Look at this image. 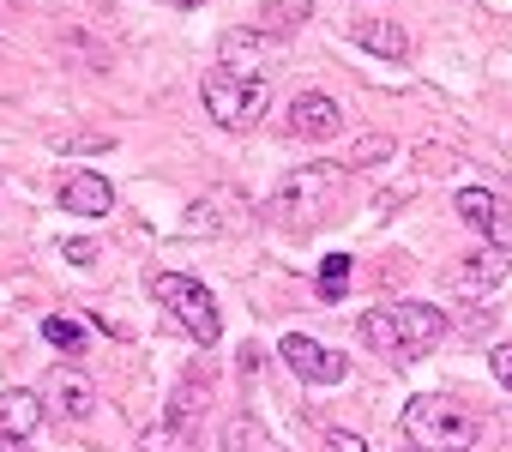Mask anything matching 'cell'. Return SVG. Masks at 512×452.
<instances>
[{"label": "cell", "mask_w": 512, "mask_h": 452, "mask_svg": "<svg viewBox=\"0 0 512 452\" xmlns=\"http://www.w3.org/2000/svg\"><path fill=\"white\" fill-rule=\"evenodd\" d=\"M440 338H446V314L434 302H392L362 314V344L392 362H422Z\"/></svg>", "instance_id": "cell-1"}, {"label": "cell", "mask_w": 512, "mask_h": 452, "mask_svg": "<svg viewBox=\"0 0 512 452\" xmlns=\"http://www.w3.org/2000/svg\"><path fill=\"white\" fill-rule=\"evenodd\" d=\"M476 434H482V422H476V410L458 404V398L422 392V398L404 404V440H410L416 452H470Z\"/></svg>", "instance_id": "cell-2"}, {"label": "cell", "mask_w": 512, "mask_h": 452, "mask_svg": "<svg viewBox=\"0 0 512 452\" xmlns=\"http://www.w3.org/2000/svg\"><path fill=\"white\" fill-rule=\"evenodd\" d=\"M151 296H157V308H169V320H175L193 344H217L223 320H217V302H211L205 284H193V278H181V272H157V278H151Z\"/></svg>", "instance_id": "cell-3"}, {"label": "cell", "mask_w": 512, "mask_h": 452, "mask_svg": "<svg viewBox=\"0 0 512 452\" xmlns=\"http://www.w3.org/2000/svg\"><path fill=\"white\" fill-rule=\"evenodd\" d=\"M199 97H205V115L217 127H253V121L266 115V79H241L229 67H211L205 85H199Z\"/></svg>", "instance_id": "cell-4"}, {"label": "cell", "mask_w": 512, "mask_h": 452, "mask_svg": "<svg viewBox=\"0 0 512 452\" xmlns=\"http://www.w3.org/2000/svg\"><path fill=\"white\" fill-rule=\"evenodd\" d=\"M332 193H338V169L332 163H308L284 181L278 193V217L290 223V230H314V223L332 211Z\"/></svg>", "instance_id": "cell-5"}, {"label": "cell", "mask_w": 512, "mask_h": 452, "mask_svg": "<svg viewBox=\"0 0 512 452\" xmlns=\"http://www.w3.org/2000/svg\"><path fill=\"white\" fill-rule=\"evenodd\" d=\"M278 356H284V362H290V374H302L308 386H338V380L350 374V368H344V356H332L320 338H302V332H290Z\"/></svg>", "instance_id": "cell-6"}, {"label": "cell", "mask_w": 512, "mask_h": 452, "mask_svg": "<svg viewBox=\"0 0 512 452\" xmlns=\"http://www.w3.org/2000/svg\"><path fill=\"white\" fill-rule=\"evenodd\" d=\"M43 404L61 416V422H85L91 410H97V386L79 374V368H49V386H43Z\"/></svg>", "instance_id": "cell-7"}, {"label": "cell", "mask_w": 512, "mask_h": 452, "mask_svg": "<svg viewBox=\"0 0 512 452\" xmlns=\"http://www.w3.org/2000/svg\"><path fill=\"white\" fill-rule=\"evenodd\" d=\"M109 205H115V187H109L97 169H79V175L61 181V211H73V217H103Z\"/></svg>", "instance_id": "cell-8"}, {"label": "cell", "mask_w": 512, "mask_h": 452, "mask_svg": "<svg viewBox=\"0 0 512 452\" xmlns=\"http://www.w3.org/2000/svg\"><path fill=\"white\" fill-rule=\"evenodd\" d=\"M266 49H272V43H266L260 31H229V37L217 43V55H223L217 67H229V73H241V79H266Z\"/></svg>", "instance_id": "cell-9"}, {"label": "cell", "mask_w": 512, "mask_h": 452, "mask_svg": "<svg viewBox=\"0 0 512 452\" xmlns=\"http://www.w3.org/2000/svg\"><path fill=\"white\" fill-rule=\"evenodd\" d=\"M338 103L332 97H320V91H308V97H296L290 103V133H302V139H332L338 133Z\"/></svg>", "instance_id": "cell-10"}, {"label": "cell", "mask_w": 512, "mask_h": 452, "mask_svg": "<svg viewBox=\"0 0 512 452\" xmlns=\"http://www.w3.org/2000/svg\"><path fill=\"white\" fill-rule=\"evenodd\" d=\"M49 416V404H43V392H25V386H13V392H0V434H37V422Z\"/></svg>", "instance_id": "cell-11"}, {"label": "cell", "mask_w": 512, "mask_h": 452, "mask_svg": "<svg viewBox=\"0 0 512 452\" xmlns=\"http://www.w3.org/2000/svg\"><path fill=\"white\" fill-rule=\"evenodd\" d=\"M223 452H284V446L260 428V416H229L223 422Z\"/></svg>", "instance_id": "cell-12"}, {"label": "cell", "mask_w": 512, "mask_h": 452, "mask_svg": "<svg viewBox=\"0 0 512 452\" xmlns=\"http://www.w3.org/2000/svg\"><path fill=\"white\" fill-rule=\"evenodd\" d=\"M139 452H199V440L187 422H151L139 428Z\"/></svg>", "instance_id": "cell-13"}, {"label": "cell", "mask_w": 512, "mask_h": 452, "mask_svg": "<svg viewBox=\"0 0 512 452\" xmlns=\"http://www.w3.org/2000/svg\"><path fill=\"white\" fill-rule=\"evenodd\" d=\"M356 43L374 49V55H386V61H404V55H410V37H404L398 25H374V19L356 25Z\"/></svg>", "instance_id": "cell-14"}, {"label": "cell", "mask_w": 512, "mask_h": 452, "mask_svg": "<svg viewBox=\"0 0 512 452\" xmlns=\"http://www.w3.org/2000/svg\"><path fill=\"white\" fill-rule=\"evenodd\" d=\"M494 205H500V199H494L488 187H464V193H458V217L470 223V230H482V223L494 217Z\"/></svg>", "instance_id": "cell-15"}, {"label": "cell", "mask_w": 512, "mask_h": 452, "mask_svg": "<svg viewBox=\"0 0 512 452\" xmlns=\"http://www.w3.org/2000/svg\"><path fill=\"white\" fill-rule=\"evenodd\" d=\"M500 260L494 254H482V260H470V266H458V290H488V284H500Z\"/></svg>", "instance_id": "cell-16"}, {"label": "cell", "mask_w": 512, "mask_h": 452, "mask_svg": "<svg viewBox=\"0 0 512 452\" xmlns=\"http://www.w3.org/2000/svg\"><path fill=\"white\" fill-rule=\"evenodd\" d=\"M344 290H350V254H332V260L320 266V296H326V302H338Z\"/></svg>", "instance_id": "cell-17"}, {"label": "cell", "mask_w": 512, "mask_h": 452, "mask_svg": "<svg viewBox=\"0 0 512 452\" xmlns=\"http://www.w3.org/2000/svg\"><path fill=\"white\" fill-rule=\"evenodd\" d=\"M482 236H488L494 248H512V205H506V199H500V205H494V217L482 223Z\"/></svg>", "instance_id": "cell-18"}, {"label": "cell", "mask_w": 512, "mask_h": 452, "mask_svg": "<svg viewBox=\"0 0 512 452\" xmlns=\"http://www.w3.org/2000/svg\"><path fill=\"white\" fill-rule=\"evenodd\" d=\"M43 332H49V344H61V350H79V326H73V320H49Z\"/></svg>", "instance_id": "cell-19"}, {"label": "cell", "mask_w": 512, "mask_h": 452, "mask_svg": "<svg viewBox=\"0 0 512 452\" xmlns=\"http://www.w3.org/2000/svg\"><path fill=\"white\" fill-rule=\"evenodd\" d=\"M488 362H494V380H500V386L512 392V344H500V350H494Z\"/></svg>", "instance_id": "cell-20"}, {"label": "cell", "mask_w": 512, "mask_h": 452, "mask_svg": "<svg viewBox=\"0 0 512 452\" xmlns=\"http://www.w3.org/2000/svg\"><path fill=\"white\" fill-rule=\"evenodd\" d=\"M326 452H368V446H362V434H344L338 428V434H326Z\"/></svg>", "instance_id": "cell-21"}, {"label": "cell", "mask_w": 512, "mask_h": 452, "mask_svg": "<svg viewBox=\"0 0 512 452\" xmlns=\"http://www.w3.org/2000/svg\"><path fill=\"white\" fill-rule=\"evenodd\" d=\"M61 254H67V260H73V266H91V260H97V248H91V242H67V248H61Z\"/></svg>", "instance_id": "cell-22"}, {"label": "cell", "mask_w": 512, "mask_h": 452, "mask_svg": "<svg viewBox=\"0 0 512 452\" xmlns=\"http://www.w3.org/2000/svg\"><path fill=\"white\" fill-rule=\"evenodd\" d=\"M0 452H31V446H25V434H0Z\"/></svg>", "instance_id": "cell-23"}, {"label": "cell", "mask_w": 512, "mask_h": 452, "mask_svg": "<svg viewBox=\"0 0 512 452\" xmlns=\"http://www.w3.org/2000/svg\"><path fill=\"white\" fill-rule=\"evenodd\" d=\"M163 7H199V0H163Z\"/></svg>", "instance_id": "cell-24"}, {"label": "cell", "mask_w": 512, "mask_h": 452, "mask_svg": "<svg viewBox=\"0 0 512 452\" xmlns=\"http://www.w3.org/2000/svg\"><path fill=\"white\" fill-rule=\"evenodd\" d=\"M0 19H7V7H0Z\"/></svg>", "instance_id": "cell-25"}]
</instances>
